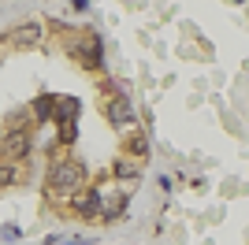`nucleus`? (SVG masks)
<instances>
[{"label": "nucleus", "mask_w": 249, "mask_h": 245, "mask_svg": "<svg viewBox=\"0 0 249 245\" xmlns=\"http://www.w3.org/2000/svg\"><path fill=\"white\" fill-rule=\"evenodd\" d=\"M153 141L93 22L22 11L0 26V201L112 230L145 186Z\"/></svg>", "instance_id": "nucleus-1"}]
</instances>
